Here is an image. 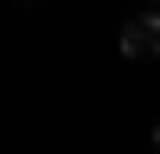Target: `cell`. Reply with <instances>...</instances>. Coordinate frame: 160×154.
<instances>
[{"label": "cell", "mask_w": 160, "mask_h": 154, "mask_svg": "<svg viewBox=\"0 0 160 154\" xmlns=\"http://www.w3.org/2000/svg\"><path fill=\"white\" fill-rule=\"evenodd\" d=\"M122 58H135V64H141V58H148V64L160 58V13H148V7H141L135 19L122 26Z\"/></svg>", "instance_id": "obj_1"}, {"label": "cell", "mask_w": 160, "mask_h": 154, "mask_svg": "<svg viewBox=\"0 0 160 154\" xmlns=\"http://www.w3.org/2000/svg\"><path fill=\"white\" fill-rule=\"evenodd\" d=\"M154 148H160V128H154Z\"/></svg>", "instance_id": "obj_2"}]
</instances>
